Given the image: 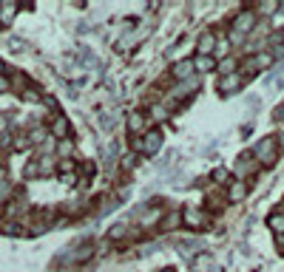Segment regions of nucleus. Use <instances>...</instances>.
Masks as SVG:
<instances>
[{
    "instance_id": "nucleus-5",
    "label": "nucleus",
    "mask_w": 284,
    "mask_h": 272,
    "mask_svg": "<svg viewBox=\"0 0 284 272\" xmlns=\"http://www.w3.org/2000/svg\"><path fill=\"white\" fill-rule=\"evenodd\" d=\"M210 48H213V34H205L199 43V54L202 57H210Z\"/></svg>"
},
{
    "instance_id": "nucleus-9",
    "label": "nucleus",
    "mask_w": 284,
    "mask_h": 272,
    "mask_svg": "<svg viewBox=\"0 0 284 272\" xmlns=\"http://www.w3.org/2000/svg\"><path fill=\"white\" fill-rule=\"evenodd\" d=\"M185 221H188L190 227H199L202 224V216H199V213H193V210H188V213H185Z\"/></svg>"
},
{
    "instance_id": "nucleus-13",
    "label": "nucleus",
    "mask_w": 284,
    "mask_h": 272,
    "mask_svg": "<svg viewBox=\"0 0 284 272\" xmlns=\"http://www.w3.org/2000/svg\"><path fill=\"white\" fill-rule=\"evenodd\" d=\"M242 196H245V184H233V187H230V199H233V201H239Z\"/></svg>"
},
{
    "instance_id": "nucleus-12",
    "label": "nucleus",
    "mask_w": 284,
    "mask_h": 272,
    "mask_svg": "<svg viewBox=\"0 0 284 272\" xmlns=\"http://www.w3.org/2000/svg\"><path fill=\"white\" fill-rule=\"evenodd\" d=\"M196 65H199V71H210V68H213V60H210V57H199Z\"/></svg>"
},
{
    "instance_id": "nucleus-7",
    "label": "nucleus",
    "mask_w": 284,
    "mask_h": 272,
    "mask_svg": "<svg viewBox=\"0 0 284 272\" xmlns=\"http://www.w3.org/2000/svg\"><path fill=\"white\" fill-rule=\"evenodd\" d=\"M236 85H239V77H236V74H227V77L222 80V91L230 94V91H236Z\"/></svg>"
},
{
    "instance_id": "nucleus-15",
    "label": "nucleus",
    "mask_w": 284,
    "mask_h": 272,
    "mask_svg": "<svg viewBox=\"0 0 284 272\" xmlns=\"http://www.w3.org/2000/svg\"><path fill=\"white\" fill-rule=\"evenodd\" d=\"M60 153H63V156H68V153H71V142H63V145H60Z\"/></svg>"
},
{
    "instance_id": "nucleus-11",
    "label": "nucleus",
    "mask_w": 284,
    "mask_h": 272,
    "mask_svg": "<svg viewBox=\"0 0 284 272\" xmlns=\"http://www.w3.org/2000/svg\"><path fill=\"white\" fill-rule=\"evenodd\" d=\"M233 65H236V60L233 57H227V60H222L219 68H222V74H233Z\"/></svg>"
},
{
    "instance_id": "nucleus-17",
    "label": "nucleus",
    "mask_w": 284,
    "mask_h": 272,
    "mask_svg": "<svg viewBox=\"0 0 284 272\" xmlns=\"http://www.w3.org/2000/svg\"><path fill=\"white\" fill-rule=\"evenodd\" d=\"M9 88V82H6V77H0V91H6Z\"/></svg>"
},
{
    "instance_id": "nucleus-1",
    "label": "nucleus",
    "mask_w": 284,
    "mask_h": 272,
    "mask_svg": "<svg viewBox=\"0 0 284 272\" xmlns=\"http://www.w3.org/2000/svg\"><path fill=\"white\" fill-rule=\"evenodd\" d=\"M253 23H256V17H253V12H245V15H239V20H236V32H250Z\"/></svg>"
},
{
    "instance_id": "nucleus-4",
    "label": "nucleus",
    "mask_w": 284,
    "mask_h": 272,
    "mask_svg": "<svg viewBox=\"0 0 284 272\" xmlns=\"http://www.w3.org/2000/svg\"><path fill=\"white\" fill-rule=\"evenodd\" d=\"M51 133H54V136H60V139H66V136H68V122L63 119V116H60V119H54V128H51Z\"/></svg>"
},
{
    "instance_id": "nucleus-6",
    "label": "nucleus",
    "mask_w": 284,
    "mask_h": 272,
    "mask_svg": "<svg viewBox=\"0 0 284 272\" xmlns=\"http://www.w3.org/2000/svg\"><path fill=\"white\" fill-rule=\"evenodd\" d=\"M128 128L131 130H142L145 128V116H142V113H131V116H128Z\"/></svg>"
},
{
    "instance_id": "nucleus-2",
    "label": "nucleus",
    "mask_w": 284,
    "mask_h": 272,
    "mask_svg": "<svg viewBox=\"0 0 284 272\" xmlns=\"http://www.w3.org/2000/svg\"><path fill=\"white\" fill-rule=\"evenodd\" d=\"M173 74H176L179 80H188V77L193 74V63H190V60H182V63H179L176 68H173Z\"/></svg>"
},
{
    "instance_id": "nucleus-14",
    "label": "nucleus",
    "mask_w": 284,
    "mask_h": 272,
    "mask_svg": "<svg viewBox=\"0 0 284 272\" xmlns=\"http://www.w3.org/2000/svg\"><path fill=\"white\" fill-rule=\"evenodd\" d=\"M196 267H199V272H205V270H208V267H210V258H208V255H202Z\"/></svg>"
},
{
    "instance_id": "nucleus-3",
    "label": "nucleus",
    "mask_w": 284,
    "mask_h": 272,
    "mask_svg": "<svg viewBox=\"0 0 284 272\" xmlns=\"http://www.w3.org/2000/svg\"><path fill=\"white\" fill-rule=\"evenodd\" d=\"M159 142H162V139H159V133H156V130H151L148 136H145V142H142V147H145L148 153H153V150L159 147Z\"/></svg>"
},
{
    "instance_id": "nucleus-16",
    "label": "nucleus",
    "mask_w": 284,
    "mask_h": 272,
    "mask_svg": "<svg viewBox=\"0 0 284 272\" xmlns=\"http://www.w3.org/2000/svg\"><path fill=\"white\" fill-rule=\"evenodd\" d=\"M122 233H125V227H114V230H111V236H114V238H119Z\"/></svg>"
},
{
    "instance_id": "nucleus-8",
    "label": "nucleus",
    "mask_w": 284,
    "mask_h": 272,
    "mask_svg": "<svg viewBox=\"0 0 284 272\" xmlns=\"http://www.w3.org/2000/svg\"><path fill=\"white\" fill-rule=\"evenodd\" d=\"M17 12L15 3H6V6H0V23H9V17Z\"/></svg>"
},
{
    "instance_id": "nucleus-10",
    "label": "nucleus",
    "mask_w": 284,
    "mask_h": 272,
    "mask_svg": "<svg viewBox=\"0 0 284 272\" xmlns=\"http://www.w3.org/2000/svg\"><path fill=\"white\" fill-rule=\"evenodd\" d=\"M270 227H273L276 233H284V216H273V218H270Z\"/></svg>"
}]
</instances>
